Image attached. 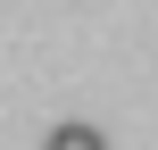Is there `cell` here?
I'll use <instances>...</instances> for the list:
<instances>
[{"label":"cell","instance_id":"obj_1","mask_svg":"<svg viewBox=\"0 0 158 150\" xmlns=\"http://www.w3.org/2000/svg\"><path fill=\"white\" fill-rule=\"evenodd\" d=\"M42 150H108V134L83 125V117H67V125H50V142H42Z\"/></svg>","mask_w":158,"mask_h":150}]
</instances>
